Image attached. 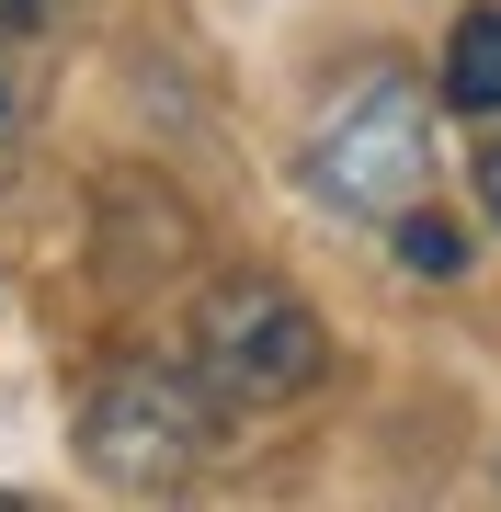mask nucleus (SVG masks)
I'll return each mask as SVG.
<instances>
[{
  "label": "nucleus",
  "instance_id": "nucleus-1",
  "mask_svg": "<svg viewBox=\"0 0 501 512\" xmlns=\"http://www.w3.org/2000/svg\"><path fill=\"white\" fill-rule=\"evenodd\" d=\"M217 444H228V399L205 387L194 353H126L80 399V456L114 490H183Z\"/></svg>",
  "mask_w": 501,
  "mask_h": 512
},
{
  "label": "nucleus",
  "instance_id": "nucleus-2",
  "mask_svg": "<svg viewBox=\"0 0 501 512\" xmlns=\"http://www.w3.org/2000/svg\"><path fill=\"white\" fill-rule=\"evenodd\" d=\"M194 365L205 387H217L228 410H285V399H308L319 365H331V330H319V308L297 285H274V274H217L194 296Z\"/></svg>",
  "mask_w": 501,
  "mask_h": 512
},
{
  "label": "nucleus",
  "instance_id": "nucleus-3",
  "mask_svg": "<svg viewBox=\"0 0 501 512\" xmlns=\"http://www.w3.org/2000/svg\"><path fill=\"white\" fill-rule=\"evenodd\" d=\"M433 183V103L399 69H365L353 92L308 126V194L342 217H399Z\"/></svg>",
  "mask_w": 501,
  "mask_h": 512
},
{
  "label": "nucleus",
  "instance_id": "nucleus-4",
  "mask_svg": "<svg viewBox=\"0 0 501 512\" xmlns=\"http://www.w3.org/2000/svg\"><path fill=\"white\" fill-rule=\"evenodd\" d=\"M445 103L456 114H501V12H456V35H445Z\"/></svg>",
  "mask_w": 501,
  "mask_h": 512
},
{
  "label": "nucleus",
  "instance_id": "nucleus-5",
  "mask_svg": "<svg viewBox=\"0 0 501 512\" xmlns=\"http://www.w3.org/2000/svg\"><path fill=\"white\" fill-rule=\"evenodd\" d=\"M399 262H410V274H422V285H445V274H467V228L456 217H422V205H399Z\"/></svg>",
  "mask_w": 501,
  "mask_h": 512
},
{
  "label": "nucleus",
  "instance_id": "nucleus-6",
  "mask_svg": "<svg viewBox=\"0 0 501 512\" xmlns=\"http://www.w3.org/2000/svg\"><path fill=\"white\" fill-rule=\"evenodd\" d=\"M23 126H35V92H23V57L0 35V183H12V160H23Z\"/></svg>",
  "mask_w": 501,
  "mask_h": 512
},
{
  "label": "nucleus",
  "instance_id": "nucleus-7",
  "mask_svg": "<svg viewBox=\"0 0 501 512\" xmlns=\"http://www.w3.org/2000/svg\"><path fill=\"white\" fill-rule=\"evenodd\" d=\"M46 12H57V0H0V35H35Z\"/></svg>",
  "mask_w": 501,
  "mask_h": 512
},
{
  "label": "nucleus",
  "instance_id": "nucleus-8",
  "mask_svg": "<svg viewBox=\"0 0 501 512\" xmlns=\"http://www.w3.org/2000/svg\"><path fill=\"white\" fill-rule=\"evenodd\" d=\"M479 205H490V217H501V137L479 148Z\"/></svg>",
  "mask_w": 501,
  "mask_h": 512
}]
</instances>
